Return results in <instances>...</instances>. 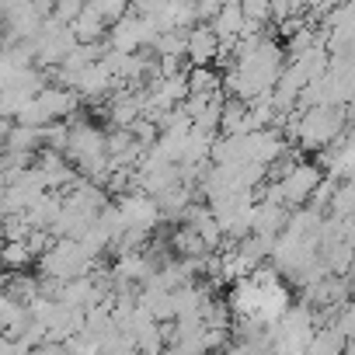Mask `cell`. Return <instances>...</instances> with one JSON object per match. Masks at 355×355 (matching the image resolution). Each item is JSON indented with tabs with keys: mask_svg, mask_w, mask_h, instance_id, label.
Masks as SVG:
<instances>
[{
	"mask_svg": "<svg viewBox=\"0 0 355 355\" xmlns=\"http://www.w3.org/2000/svg\"><path fill=\"white\" fill-rule=\"evenodd\" d=\"M87 4H91L105 21H115L119 15H125V11H129V0H87Z\"/></svg>",
	"mask_w": 355,
	"mask_h": 355,
	"instance_id": "52a82bcc",
	"label": "cell"
},
{
	"mask_svg": "<svg viewBox=\"0 0 355 355\" xmlns=\"http://www.w3.org/2000/svg\"><path fill=\"white\" fill-rule=\"evenodd\" d=\"M241 25H244V15H241L237 0H223V4L216 8V15L209 18V28L216 32V39H237Z\"/></svg>",
	"mask_w": 355,
	"mask_h": 355,
	"instance_id": "277c9868",
	"label": "cell"
},
{
	"mask_svg": "<svg viewBox=\"0 0 355 355\" xmlns=\"http://www.w3.org/2000/svg\"><path fill=\"white\" fill-rule=\"evenodd\" d=\"M32 261H39V258L28 248V241H0V268L18 272V268H28Z\"/></svg>",
	"mask_w": 355,
	"mask_h": 355,
	"instance_id": "5b68a950",
	"label": "cell"
},
{
	"mask_svg": "<svg viewBox=\"0 0 355 355\" xmlns=\"http://www.w3.org/2000/svg\"><path fill=\"white\" fill-rule=\"evenodd\" d=\"M352 209H355V189H352V178H348V182H334V189H331V199H327V209H324V216L352 220Z\"/></svg>",
	"mask_w": 355,
	"mask_h": 355,
	"instance_id": "8992f818",
	"label": "cell"
},
{
	"mask_svg": "<svg viewBox=\"0 0 355 355\" xmlns=\"http://www.w3.org/2000/svg\"><path fill=\"white\" fill-rule=\"evenodd\" d=\"M174 4H192V0H174Z\"/></svg>",
	"mask_w": 355,
	"mask_h": 355,
	"instance_id": "9c48e42d",
	"label": "cell"
},
{
	"mask_svg": "<svg viewBox=\"0 0 355 355\" xmlns=\"http://www.w3.org/2000/svg\"><path fill=\"white\" fill-rule=\"evenodd\" d=\"M241 15L248 21H268V0H241Z\"/></svg>",
	"mask_w": 355,
	"mask_h": 355,
	"instance_id": "ba28073f",
	"label": "cell"
},
{
	"mask_svg": "<svg viewBox=\"0 0 355 355\" xmlns=\"http://www.w3.org/2000/svg\"><path fill=\"white\" fill-rule=\"evenodd\" d=\"M324 178V171H320V164H310V160H296L282 178H279V192H282V202L289 206V209H296V206H303L306 199H310V192L317 189V182Z\"/></svg>",
	"mask_w": 355,
	"mask_h": 355,
	"instance_id": "6da1fadb",
	"label": "cell"
},
{
	"mask_svg": "<svg viewBox=\"0 0 355 355\" xmlns=\"http://www.w3.org/2000/svg\"><path fill=\"white\" fill-rule=\"evenodd\" d=\"M216 42H220V39H216V32L209 28V21L185 28V63H189V67H196V63H213Z\"/></svg>",
	"mask_w": 355,
	"mask_h": 355,
	"instance_id": "7a4b0ae2",
	"label": "cell"
},
{
	"mask_svg": "<svg viewBox=\"0 0 355 355\" xmlns=\"http://www.w3.org/2000/svg\"><path fill=\"white\" fill-rule=\"evenodd\" d=\"M67 25H70V35H73L77 42H105V32H108V21L87 4V0H84V8H80Z\"/></svg>",
	"mask_w": 355,
	"mask_h": 355,
	"instance_id": "3957f363",
	"label": "cell"
}]
</instances>
